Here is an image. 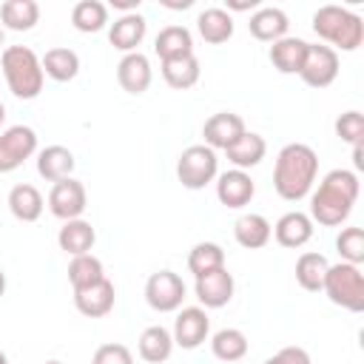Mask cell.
Masks as SVG:
<instances>
[{
	"mask_svg": "<svg viewBox=\"0 0 364 364\" xmlns=\"http://www.w3.org/2000/svg\"><path fill=\"white\" fill-rule=\"evenodd\" d=\"M358 199V173L347 168H336L324 173L318 188L310 193V219L324 228H338L353 213Z\"/></svg>",
	"mask_w": 364,
	"mask_h": 364,
	"instance_id": "obj_1",
	"label": "cell"
},
{
	"mask_svg": "<svg viewBox=\"0 0 364 364\" xmlns=\"http://www.w3.org/2000/svg\"><path fill=\"white\" fill-rule=\"evenodd\" d=\"M318 176V156L304 142H290L279 151L273 165V188L282 199L299 202L313 191V182Z\"/></svg>",
	"mask_w": 364,
	"mask_h": 364,
	"instance_id": "obj_2",
	"label": "cell"
},
{
	"mask_svg": "<svg viewBox=\"0 0 364 364\" xmlns=\"http://www.w3.org/2000/svg\"><path fill=\"white\" fill-rule=\"evenodd\" d=\"M0 71L6 77L9 91L17 100H34L43 91L46 74L40 57L28 46H6L0 54Z\"/></svg>",
	"mask_w": 364,
	"mask_h": 364,
	"instance_id": "obj_3",
	"label": "cell"
},
{
	"mask_svg": "<svg viewBox=\"0 0 364 364\" xmlns=\"http://www.w3.org/2000/svg\"><path fill=\"white\" fill-rule=\"evenodd\" d=\"M313 31L330 43L336 51H355L364 43V20L361 14L341 9V6H321L313 14Z\"/></svg>",
	"mask_w": 364,
	"mask_h": 364,
	"instance_id": "obj_4",
	"label": "cell"
},
{
	"mask_svg": "<svg viewBox=\"0 0 364 364\" xmlns=\"http://www.w3.org/2000/svg\"><path fill=\"white\" fill-rule=\"evenodd\" d=\"M321 290L327 293V299L350 313H361L364 310V273L358 264H330Z\"/></svg>",
	"mask_w": 364,
	"mask_h": 364,
	"instance_id": "obj_5",
	"label": "cell"
},
{
	"mask_svg": "<svg viewBox=\"0 0 364 364\" xmlns=\"http://www.w3.org/2000/svg\"><path fill=\"white\" fill-rule=\"evenodd\" d=\"M219 176V159L216 151L208 145H191L176 159V179L188 191H202Z\"/></svg>",
	"mask_w": 364,
	"mask_h": 364,
	"instance_id": "obj_6",
	"label": "cell"
},
{
	"mask_svg": "<svg viewBox=\"0 0 364 364\" xmlns=\"http://www.w3.org/2000/svg\"><path fill=\"white\" fill-rule=\"evenodd\" d=\"M145 301L156 313H176L185 301V282L173 270H156L145 282Z\"/></svg>",
	"mask_w": 364,
	"mask_h": 364,
	"instance_id": "obj_7",
	"label": "cell"
},
{
	"mask_svg": "<svg viewBox=\"0 0 364 364\" xmlns=\"http://www.w3.org/2000/svg\"><path fill=\"white\" fill-rule=\"evenodd\" d=\"M299 77L310 88H327L338 77V51H333L324 43H307V54L301 63Z\"/></svg>",
	"mask_w": 364,
	"mask_h": 364,
	"instance_id": "obj_8",
	"label": "cell"
},
{
	"mask_svg": "<svg viewBox=\"0 0 364 364\" xmlns=\"http://www.w3.org/2000/svg\"><path fill=\"white\" fill-rule=\"evenodd\" d=\"M37 154V134L28 125H11L0 134V173L17 171Z\"/></svg>",
	"mask_w": 364,
	"mask_h": 364,
	"instance_id": "obj_9",
	"label": "cell"
},
{
	"mask_svg": "<svg viewBox=\"0 0 364 364\" xmlns=\"http://www.w3.org/2000/svg\"><path fill=\"white\" fill-rule=\"evenodd\" d=\"M88 208V193H85V185L74 176L68 179H60L51 185L48 191V210L68 222V219H82V210Z\"/></svg>",
	"mask_w": 364,
	"mask_h": 364,
	"instance_id": "obj_10",
	"label": "cell"
},
{
	"mask_svg": "<svg viewBox=\"0 0 364 364\" xmlns=\"http://www.w3.org/2000/svg\"><path fill=\"white\" fill-rule=\"evenodd\" d=\"M210 333V318L205 313V307H179L176 318H173V344L182 350H196Z\"/></svg>",
	"mask_w": 364,
	"mask_h": 364,
	"instance_id": "obj_11",
	"label": "cell"
},
{
	"mask_svg": "<svg viewBox=\"0 0 364 364\" xmlns=\"http://www.w3.org/2000/svg\"><path fill=\"white\" fill-rule=\"evenodd\" d=\"M233 290H236V282H233V273L228 267H219V270H210L205 276H196V284H193V293H196V299H199V304L205 310L225 307L233 299Z\"/></svg>",
	"mask_w": 364,
	"mask_h": 364,
	"instance_id": "obj_12",
	"label": "cell"
},
{
	"mask_svg": "<svg viewBox=\"0 0 364 364\" xmlns=\"http://www.w3.org/2000/svg\"><path fill=\"white\" fill-rule=\"evenodd\" d=\"M245 119L233 111H219L213 117L205 119L202 125V136H205V145L213 148V151H228L242 134H245Z\"/></svg>",
	"mask_w": 364,
	"mask_h": 364,
	"instance_id": "obj_13",
	"label": "cell"
},
{
	"mask_svg": "<svg viewBox=\"0 0 364 364\" xmlns=\"http://www.w3.org/2000/svg\"><path fill=\"white\" fill-rule=\"evenodd\" d=\"M256 196V182L250 179L247 171H225L216 176V199L225 205V208H245L250 205V199Z\"/></svg>",
	"mask_w": 364,
	"mask_h": 364,
	"instance_id": "obj_14",
	"label": "cell"
},
{
	"mask_svg": "<svg viewBox=\"0 0 364 364\" xmlns=\"http://www.w3.org/2000/svg\"><path fill=\"white\" fill-rule=\"evenodd\" d=\"M117 301V290L108 279L85 287V290H74V307L85 316V318H102L114 310Z\"/></svg>",
	"mask_w": 364,
	"mask_h": 364,
	"instance_id": "obj_15",
	"label": "cell"
},
{
	"mask_svg": "<svg viewBox=\"0 0 364 364\" xmlns=\"http://www.w3.org/2000/svg\"><path fill=\"white\" fill-rule=\"evenodd\" d=\"M151 80H154V71H151V63H148L145 54L131 51V54H125L119 60V65H117V82L122 85V91H128L134 97L136 94H145L148 85H151Z\"/></svg>",
	"mask_w": 364,
	"mask_h": 364,
	"instance_id": "obj_16",
	"label": "cell"
},
{
	"mask_svg": "<svg viewBox=\"0 0 364 364\" xmlns=\"http://www.w3.org/2000/svg\"><path fill=\"white\" fill-rule=\"evenodd\" d=\"M273 236L282 247H304L313 239V219L301 210H287L284 216H279V222L273 225Z\"/></svg>",
	"mask_w": 364,
	"mask_h": 364,
	"instance_id": "obj_17",
	"label": "cell"
},
{
	"mask_svg": "<svg viewBox=\"0 0 364 364\" xmlns=\"http://www.w3.org/2000/svg\"><path fill=\"white\" fill-rule=\"evenodd\" d=\"M250 34L262 43H276L282 37H287V28H290V20L282 9L276 6H259L253 14H250V23H247Z\"/></svg>",
	"mask_w": 364,
	"mask_h": 364,
	"instance_id": "obj_18",
	"label": "cell"
},
{
	"mask_svg": "<svg viewBox=\"0 0 364 364\" xmlns=\"http://www.w3.org/2000/svg\"><path fill=\"white\" fill-rule=\"evenodd\" d=\"M145 31H148L145 17H142L139 11H131V14H122V17H117V20L111 23L108 40H111V46H114L117 51L131 54V51H136V46L145 40Z\"/></svg>",
	"mask_w": 364,
	"mask_h": 364,
	"instance_id": "obj_19",
	"label": "cell"
},
{
	"mask_svg": "<svg viewBox=\"0 0 364 364\" xmlns=\"http://www.w3.org/2000/svg\"><path fill=\"white\" fill-rule=\"evenodd\" d=\"M304 54H307V40L290 37V34L276 40L267 51V57H270V63L279 74H299L301 63H304Z\"/></svg>",
	"mask_w": 364,
	"mask_h": 364,
	"instance_id": "obj_20",
	"label": "cell"
},
{
	"mask_svg": "<svg viewBox=\"0 0 364 364\" xmlns=\"http://www.w3.org/2000/svg\"><path fill=\"white\" fill-rule=\"evenodd\" d=\"M74 154L65 148V145H48L37 154V173L46 179V182H60V179H68L74 173Z\"/></svg>",
	"mask_w": 364,
	"mask_h": 364,
	"instance_id": "obj_21",
	"label": "cell"
},
{
	"mask_svg": "<svg viewBox=\"0 0 364 364\" xmlns=\"http://www.w3.org/2000/svg\"><path fill=\"white\" fill-rule=\"evenodd\" d=\"M273 236V225L262 216V213H242L233 222V239L245 247V250H259L270 242Z\"/></svg>",
	"mask_w": 364,
	"mask_h": 364,
	"instance_id": "obj_22",
	"label": "cell"
},
{
	"mask_svg": "<svg viewBox=\"0 0 364 364\" xmlns=\"http://www.w3.org/2000/svg\"><path fill=\"white\" fill-rule=\"evenodd\" d=\"M94 242H97V230H94V225L85 222V219H68V222H63V228H60V233H57V245H60V250H65L68 256L91 253Z\"/></svg>",
	"mask_w": 364,
	"mask_h": 364,
	"instance_id": "obj_23",
	"label": "cell"
},
{
	"mask_svg": "<svg viewBox=\"0 0 364 364\" xmlns=\"http://www.w3.org/2000/svg\"><path fill=\"white\" fill-rule=\"evenodd\" d=\"M225 154H228V162H233V168L247 171V168H256V165L264 159V154H267V142H264L262 134H256V131H245V134H242Z\"/></svg>",
	"mask_w": 364,
	"mask_h": 364,
	"instance_id": "obj_24",
	"label": "cell"
},
{
	"mask_svg": "<svg viewBox=\"0 0 364 364\" xmlns=\"http://www.w3.org/2000/svg\"><path fill=\"white\" fill-rule=\"evenodd\" d=\"M43 208H46L43 193L34 185L20 182L9 191V210L17 222H37L43 216Z\"/></svg>",
	"mask_w": 364,
	"mask_h": 364,
	"instance_id": "obj_25",
	"label": "cell"
},
{
	"mask_svg": "<svg viewBox=\"0 0 364 364\" xmlns=\"http://www.w3.org/2000/svg\"><path fill=\"white\" fill-rule=\"evenodd\" d=\"M136 350H139V358H142V361H148V364H162V361H168L171 353H173V336H171L168 327L151 324V327L142 330Z\"/></svg>",
	"mask_w": 364,
	"mask_h": 364,
	"instance_id": "obj_26",
	"label": "cell"
},
{
	"mask_svg": "<svg viewBox=\"0 0 364 364\" xmlns=\"http://www.w3.org/2000/svg\"><path fill=\"white\" fill-rule=\"evenodd\" d=\"M40 63H43V74L51 77L54 82H71L80 74V54L74 48H65V46L48 48L40 57Z\"/></svg>",
	"mask_w": 364,
	"mask_h": 364,
	"instance_id": "obj_27",
	"label": "cell"
},
{
	"mask_svg": "<svg viewBox=\"0 0 364 364\" xmlns=\"http://www.w3.org/2000/svg\"><path fill=\"white\" fill-rule=\"evenodd\" d=\"M196 31H199V37H202L205 43H210V46L228 43V40L233 37V17H230L225 9H219V6L205 9V11H199V17H196Z\"/></svg>",
	"mask_w": 364,
	"mask_h": 364,
	"instance_id": "obj_28",
	"label": "cell"
},
{
	"mask_svg": "<svg viewBox=\"0 0 364 364\" xmlns=\"http://www.w3.org/2000/svg\"><path fill=\"white\" fill-rule=\"evenodd\" d=\"M154 51H156L159 63L188 57V54H193V37L185 26H165L154 40Z\"/></svg>",
	"mask_w": 364,
	"mask_h": 364,
	"instance_id": "obj_29",
	"label": "cell"
},
{
	"mask_svg": "<svg viewBox=\"0 0 364 364\" xmlns=\"http://www.w3.org/2000/svg\"><path fill=\"white\" fill-rule=\"evenodd\" d=\"M247 336L239 327H222L210 336V353L222 361V364H233L242 361L247 355Z\"/></svg>",
	"mask_w": 364,
	"mask_h": 364,
	"instance_id": "obj_30",
	"label": "cell"
},
{
	"mask_svg": "<svg viewBox=\"0 0 364 364\" xmlns=\"http://www.w3.org/2000/svg\"><path fill=\"white\" fill-rule=\"evenodd\" d=\"M159 71H162V80H165L171 88H176V91L193 88V85L199 82V74H202L196 54L176 57V60H165V63L159 65Z\"/></svg>",
	"mask_w": 364,
	"mask_h": 364,
	"instance_id": "obj_31",
	"label": "cell"
},
{
	"mask_svg": "<svg viewBox=\"0 0 364 364\" xmlns=\"http://www.w3.org/2000/svg\"><path fill=\"white\" fill-rule=\"evenodd\" d=\"M40 20V6L34 0H6L0 6V26L11 31H28Z\"/></svg>",
	"mask_w": 364,
	"mask_h": 364,
	"instance_id": "obj_32",
	"label": "cell"
},
{
	"mask_svg": "<svg viewBox=\"0 0 364 364\" xmlns=\"http://www.w3.org/2000/svg\"><path fill=\"white\" fill-rule=\"evenodd\" d=\"M327 267H330L327 256H321V253H316V250L301 253V256L296 259V282H299V287H304V290H310V293H318L321 284H324Z\"/></svg>",
	"mask_w": 364,
	"mask_h": 364,
	"instance_id": "obj_33",
	"label": "cell"
},
{
	"mask_svg": "<svg viewBox=\"0 0 364 364\" xmlns=\"http://www.w3.org/2000/svg\"><path fill=\"white\" fill-rule=\"evenodd\" d=\"M108 23V6L100 0H80L71 9V26L82 34H97Z\"/></svg>",
	"mask_w": 364,
	"mask_h": 364,
	"instance_id": "obj_34",
	"label": "cell"
},
{
	"mask_svg": "<svg viewBox=\"0 0 364 364\" xmlns=\"http://www.w3.org/2000/svg\"><path fill=\"white\" fill-rule=\"evenodd\" d=\"M105 279V267L94 253H82V256H71L68 262V282L74 290H85L97 282Z\"/></svg>",
	"mask_w": 364,
	"mask_h": 364,
	"instance_id": "obj_35",
	"label": "cell"
},
{
	"mask_svg": "<svg viewBox=\"0 0 364 364\" xmlns=\"http://www.w3.org/2000/svg\"><path fill=\"white\" fill-rule=\"evenodd\" d=\"M225 267V250L216 242H196L188 253V270L193 276H205L210 270Z\"/></svg>",
	"mask_w": 364,
	"mask_h": 364,
	"instance_id": "obj_36",
	"label": "cell"
},
{
	"mask_svg": "<svg viewBox=\"0 0 364 364\" xmlns=\"http://www.w3.org/2000/svg\"><path fill=\"white\" fill-rule=\"evenodd\" d=\"M336 250L341 262L347 264H361L364 262V230L361 228H341L336 236Z\"/></svg>",
	"mask_w": 364,
	"mask_h": 364,
	"instance_id": "obj_37",
	"label": "cell"
},
{
	"mask_svg": "<svg viewBox=\"0 0 364 364\" xmlns=\"http://www.w3.org/2000/svg\"><path fill=\"white\" fill-rule=\"evenodd\" d=\"M336 136L347 145L364 142V117H361V111H344L336 119Z\"/></svg>",
	"mask_w": 364,
	"mask_h": 364,
	"instance_id": "obj_38",
	"label": "cell"
},
{
	"mask_svg": "<svg viewBox=\"0 0 364 364\" xmlns=\"http://www.w3.org/2000/svg\"><path fill=\"white\" fill-rule=\"evenodd\" d=\"M91 364H134V355H131V350L125 344L111 341V344H100L94 350Z\"/></svg>",
	"mask_w": 364,
	"mask_h": 364,
	"instance_id": "obj_39",
	"label": "cell"
},
{
	"mask_svg": "<svg viewBox=\"0 0 364 364\" xmlns=\"http://www.w3.org/2000/svg\"><path fill=\"white\" fill-rule=\"evenodd\" d=\"M264 364H313V361H310V353L304 347H282Z\"/></svg>",
	"mask_w": 364,
	"mask_h": 364,
	"instance_id": "obj_40",
	"label": "cell"
},
{
	"mask_svg": "<svg viewBox=\"0 0 364 364\" xmlns=\"http://www.w3.org/2000/svg\"><path fill=\"white\" fill-rule=\"evenodd\" d=\"M256 9H259V0H250V3L247 0H228L225 11L230 14V11H256Z\"/></svg>",
	"mask_w": 364,
	"mask_h": 364,
	"instance_id": "obj_41",
	"label": "cell"
},
{
	"mask_svg": "<svg viewBox=\"0 0 364 364\" xmlns=\"http://www.w3.org/2000/svg\"><path fill=\"white\" fill-rule=\"evenodd\" d=\"M353 165H355V171H361V168H364V142L353 145Z\"/></svg>",
	"mask_w": 364,
	"mask_h": 364,
	"instance_id": "obj_42",
	"label": "cell"
},
{
	"mask_svg": "<svg viewBox=\"0 0 364 364\" xmlns=\"http://www.w3.org/2000/svg\"><path fill=\"white\" fill-rule=\"evenodd\" d=\"M162 6L165 9H191L193 0H162Z\"/></svg>",
	"mask_w": 364,
	"mask_h": 364,
	"instance_id": "obj_43",
	"label": "cell"
},
{
	"mask_svg": "<svg viewBox=\"0 0 364 364\" xmlns=\"http://www.w3.org/2000/svg\"><path fill=\"white\" fill-rule=\"evenodd\" d=\"M3 293H6V273H3V267H0V299H3Z\"/></svg>",
	"mask_w": 364,
	"mask_h": 364,
	"instance_id": "obj_44",
	"label": "cell"
},
{
	"mask_svg": "<svg viewBox=\"0 0 364 364\" xmlns=\"http://www.w3.org/2000/svg\"><path fill=\"white\" fill-rule=\"evenodd\" d=\"M3 46H6V28L0 26V48H3Z\"/></svg>",
	"mask_w": 364,
	"mask_h": 364,
	"instance_id": "obj_45",
	"label": "cell"
},
{
	"mask_svg": "<svg viewBox=\"0 0 364 364\" xmlns=\"http://www.w3.org/2000/svg\"><path fill=\"white\" fill-rule=\"evenodd\" d=\"M3 122H6V105L0 102V125H3Z\"/></svg>",
	"mask_w": 364,
	"mask_h": 364,
	"instance_id": "obj_46",
	"label": "cell"
},
{
	"mask_svg": "<svg viewBox=\"0 0 364 364\" xmlns=\"http://www.w3.org/2000/svg\"><path fill=\"white\" fill-rule=\"evenodd\" d=\"M0 364H9V355H6L3 350H0Z\"/></svg>",
	"mask_w": 364,
	"mask_h": 364,
	"instance_id": "obj_47",
	"label": "cell"
},
{
	"mask_svg": "<svg viewBox=\"0 0 364 364\" xmlns=\"http://www.w3.org/2000/svg\"><path fill=\"white\" fill-rule=\"evenodd\" d=\"M43 364H63V361H43Z\"/></svg>",
	"mask_w": 364,
	"mask_h": 364,
	"instance_id": "obj_48",
	"label": "cell"
},
{
	"mask_svg": "<svg viewBox=\"0 0 364 364\" xmlns=\"http://www.w3.org/2000/svg\"><path fill=\"white\" fill-rule=\"evenodd\" d=\"M233 364H242V361H233Z\"/></svg>",
	"mask_w": 364,
	"mask_h": 364,
	"instance_id": "obj_49",
	"label": "cell"
}]
</instances>
